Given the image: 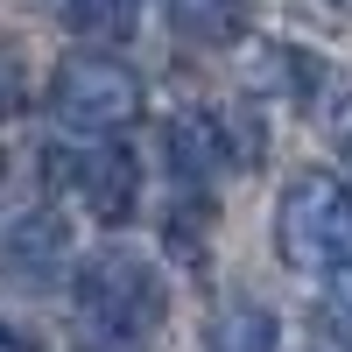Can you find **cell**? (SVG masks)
I'll return each instance as SVG.
<instances>
[{"label":"cell","instance_id":"1","mask_svg":"<svg viewBox=\"0 0 352 352\" xmlns=\"http://www.w3.org/2000/svg\"><path fill=\"white\" fill-rule=\"evenodd\" d=\"M71 303H78L85 338H99V345H141L169 310L162 303V275L141 254H120V247H106V254H92L78 268Z\"/></svg>","mask_w":352,"mask_h":352},{"label":"cell","instance_id":"2","mask_svg":"<svg viewBox=\"0 0 352 352\" xmlns=\"http://www.w3.org/2000/svg\"><path fill=\"white\" fill-rule=\"evenodd\" d=\"M275 247L303 275H338L352 268V190L338 176H296L275 212Z\"/></svg>","mask_w":352,"mask_h":352},{"label":"cell","instance_id":"3","mask_svg":"<svg viewBox=\"0 0 352 352\" xmlns=\"http://www.w3.org/2000/svg\"><path fill=\"white\" fill-rule=\"evenodd\" d=\"M50 106L78 134H120L141 120V78L106 50H71L50 78Z\"/></svg>","mask_w":352,"mask_h":352},{"label":"cell","instance_id":"4","mask_svg":"<svg viewBox=\"0 0 352 352\" xmlns=\"http://www.w3.org/2000/svg\"><path fill=\"white\" fill-rule=\"evenodd\" d=\"M71 184L85 190V212H92L99 226H127L141 212V169H134V155L120 148V141H99V148L78 162Z\"/></svg>","mask_w":352,"mask_h":352},{"label":"cell","instance_id":"5","mask_svg":"<svg viewBox=\"0 0 352 352\" xmlns=\"http://www.w3.org/2000/svg\"><path fill=\"white\" fill-rule=\"evenodd\" d=\"M162 148L176 162V176H184L190 190H204L212 176L226 169V134H219V113H176L169 134H162Z\"/></svg>","mask_w":352,"mask_h":352},{"label":"cell","instance_id":"6","mask_svg":"<svg viewBox=\"0 0 352 352\" xmlns=\"http://www.w3.org/2000/svg\"><path fill=\"white\" fill-rule=\"evenodd\" d=\"M64 254H71V226H64V212L56 204H36V212H21L14 226H8V261L21 275H56L64 268Z\"/></svg>","mask_w":352,"mask_h":352},{"label":"cell","instance_id":"7","mask_svg":"<svg viewBox=\"0 0 352 352\" xmlns=\"http://www.w3.org/2000/svg\"><path fill=\"white\" fill-rule=\"evenodd\" d=\"M162 14L176 36H190L204 50H226L247 36V0H162Z\"/></svg>","mask_w":352,"mask_h":352},{"label":"cell","instance_id":"8","mask_svg":"<svg viewBox=\"0 0 352 352\" xmlns=\"http://www.w3.org/2000/svg\"><path fill=\"white\" fill-rule=\"evenodd\" d=\"M303 106L317 113V127H324L331 155H338V162L352 169V78H345V71H324V64H317V78H310Z\"/></svg>","mask_w":352,"mask_h":352},{"label":"cell","instance_id":"9","mask_svg":"<svg viewBox=\"0 0 352 352\" xmlns=\"http://www.w3.org/2000/svg\"><path fill=\"white\" fill-rule=\"evenodd\" d=\"M275 310H261V303H226L219 317H212V352H275Z\"/></svg>","mask_w":352,"mask_h":352},{"label":"cell","instance_id":"10","mask_svg":"<svg viewBox=\"0 0 352 352\" xmlns=\"http://www.w3.org/2000/svg\"><path fill=\"white\" fill-rule=\"evenodd\" d=\"M64 14L85 28V36L127 43V36H134V21H141V0H64Z\"/></svg>","mask_w":352,"mask_h":352},{"label":"cell","instance_id":"11","mask_svg":"<svg viewBox=\"0 0 352 352\" xmlns=\"http://www.w3.org/2000/svg\"><path fill=\"white\" fill-rule=\"evenodd\" d=\"M324 324H331V338L352 352V268L324 275Z\"/></svg>","mask_w":352,"mask_h":352},{"label":"cell","instance_id":"12","mask_svg":"<svg viewBox=\"0 0 352 352\" xmlns=\"http://www.w3.org/2000/svg\"><path fill=\"white\" fill-rule=\"evenodd\" d=\"M21 99H28V78H21V56L0 43V120H14L21 113Z\"/></svg>","mask_w":352,"mask_h":352},{"label":"cell","instance_id":"13","mask_svg":"<svg viewBox=\"0 0 352 352\" xmlns=\"http://www.w3.org/2000/svg\"><path fill=\"white\" fill-rule=\"evenodd\" d=\"M204 226H212V212H204V204H197V212H176V219H169V247L184 254V261H197V240H204Z\"/></svg>","mask_w":352,"mask_h":352},{"label":"cell","instance_id":"14","mask_svg":"<svg viewBox=\"0 0 352 352\" xmlns=\"http://www.w3.org/2000/svg\"><path fill=\"white\" fill-rule=\"evenodd\" d=\"M0 352H36V345H28V338H21L14 324H0Z\"/></svg>","mask_w":352,"mask_h":352}]
</instances>
